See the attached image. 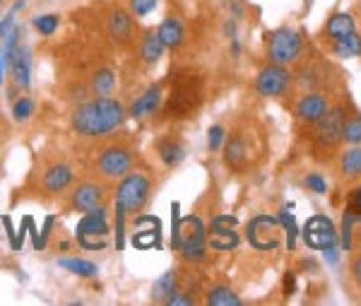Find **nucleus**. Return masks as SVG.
Listing matches in <instances>:
<instances>
[{
  "label": "nucleus",
  "mask_w": 361,
  "mask_h": 306,
  "mask_svg": "<svg viewBox=\"0 0 361 306\" xmlns=\"http://www.w3.org/2000/svg\"><path fill=\"white\" fill-rule=\"evenodd\" d=\"M75 179H77V174L70 164L53 162L48 169H44V174H41V191L46 196H60L72 189Z\"/></svg>",
  "instance_id": "10"
},
{
  "label": "nucleus",
  "mask_w": 361,
  "mask_h": 306,
  "mask_svg": "<svg viewBox=\"0 0 361 306\" xmlns=\"http://www.w3.org/2000/svg\"><path fill=\"white\" fill-rule=\"evenodd\" d=\"M325 113H328V99L320 97V94H306L296 104V116L303 123H318Z\"/></svg>",
  "instance_id": "20"
},
{
  "label": "nucleus",
  "mask_w": 361,
  "mask_h": 306,
  "mask_svg": "<svg viewBox=\"0 0 361 306\" xmlns=\"http://www.w3.org/2000/svg\"><path fill=\"white\" fill-rule=\"evenodd\" d=\"M320 128H318V143L320 145H328L332 147L340 140V133H342V123H345V111L337 106V109H332L325 113L323 118H320Z\"/></svg>",
  "instance_id": "19"
},
{
  "label": "nucleus",
  "mask_w": 361,
  "mask_h": 306,
  "mask_svg": "<svg viewBox=\"0 0 361 306\" xmlns=\"http://www.w3.org/2000/svg\"><path fill=\"white\" fill-rule=\"evenodd\" d=\"M251 160V150H248V138L241 133L231 135L224 140V162L231 169H244Z\"/></svg>",
  "instance_id": "18"
},
{
  "label": "nucleus",
  "mask_w": 361,
  "mask_h": 306,
  "mask_svg": "<svg viewBox=\"0 0 361 306\" xmlns=\"http://www.w3.org/2000/svg\"><path fill=\"white\" fill-rule=\"evenodd\" d=\"M75 239L84 251H101L109 239V212L104 205L82 212V219L75 227Z\"/></svg>",
  "instance_id": "3"
},
{
  "label": "nucleus",
  "mask_w": 361,
  "mask_h": 306,
  "mask_svg": "<svg viewBox=\"0 0 361 306\" xmlns=\"http://www.w3.org/2000/svg\"><path fill=\"white\" fill-rule=\"evenodd\" d=\"M32 27H34V32H37L39 37H51V34L58 32V27H60V17H58V15H53V13L37 15V17H34V20H32Z\"/></svg>",
  "instance_id": "32"
},
{
  "label": "nucleus",
  "mask_w": 361,
  "mask_h": 306,
  "mask_svg": "<svg viewBox=\"0 0 361 306\" xmlns=\"http://www.w3.org/2000/svg\"><path fill=\"white\" fill-rule=\"evenodd\" d=\"M303 241L306 246L315 248V251H328V248L337 246V231L335 224L330 222V217L325 215H315L303 227Z\"/></svg>",
  "instance_id": "8"
},
{
  "label": "nucleus",
  "mask_w": 361,
  "mask_h": 306,
  "mask_svg": "<svg viewBox=\"0 0 361 306\" xmlns=\"http://www.w3.org/2000/svg\"><path fill=\"white\" fill-rule=\"evenodd\" d=\"M239 217L236 215H217L210 227V243L217 251H231L239 246V234H236Z\"/></svg>",
  "instance_id": "11"
},
{
  "label": "nucleus",
  "mask_w": 361,
  "mask_h": 306,
  "mask_svg": "<svg viewBox=\"0 0 361 306\" xmlns=\"http://www.w3.org/2000/svg\"><path fill=\"white\" fill-rule=\"evenodd\" d=\"M126 217L128 212L116 203V248L118 251H123V246H126Z\"/></svg>",
  "instance_id": "37"
},
{
  "label": "nucleus",
  "mask_w": 361,
  "mask_h": 306,
  "mask_svg": "<svg viewBox=\"0 0 361 306\" xmlns=\"http://www.w3.org/2000/svg\"><path fill=\"white\" fill-rule=\"evenodd\" d=\"M303 42L301 34L289 30V27H282V30L273 32L268 39V58L275 65H289L301 56Z\"/></svg>",
  "instance_id": "5"
},
{
  "label": "nucleus",
  "mask_w": 361,
  "mask_h": 306,
  "mask_svg": "<svg viewBox=\"0 0 361 306\" xmlns=\"http://www.w3.org/2000/svg\"><path fill=\"white\" fill-rule=\"evenodd\" d=\"M58 265L77 277H97L99 275V265L92 263V260H84V258H60Z\"/></svg>",
  "instance_id": "27"
},
{
  "label": "nucleus",
  "mask_w": 361,
  "mask_h": 306,
  "mask_svg": "<svg viewBox=\"0 0 361 306\" xmlns=\"http://www.w3.org/2000/svg\"><path fill=\"white\" fill-rule=\"evenodd\" d=\"M340 172L347 179H357L361 177V147H352L345 155L340 157Z\"/></svg>",
  "instance_id": "31"
},
{
  "label": "nucleus",
  "mask_w": 361,
  "mask_h": 306,
  "mask_svg": "<svg viewBox=\"0 0 361 306\" xmlns=\"http://www.w3.org/2000/svg\"><path fill=\"white\" fill-rule=\"evenodd\" d=\"M135 155L123 145H111L97 155V174L101 179L118 181L133 169Z\"/></svg>",
  "instance_id": "6"
},
{
  "label": "nucleus",
  "mask_w": 361,
  "mask_h": 306,
  "mask_svg": "<svg viewBox=\"0 0 361 306\" xmlns=\"http://www.w3.org/2000/svg\"><path fill=\"white\" fill-rule=\"evenodd\" d=\"M284 287H287V294H294V290H296V277L294 275H287V280H284Z\"/></svg>",
  "instance_id": "45"
},
{
  "label": "nucleus",
  "mask_w": 361,
  "mask_h": 306,
  "mask_svg": "<svg viewBox=\"0 0 361 306\" xmlns=\"http://www.w3.org/2000/svg\"><path fill=\"white\" fill-rule=\"evenodd\" d=\"M25 8H27V0H15V5H13L15 13H22Z\"/></svg>",
  "instance_id": "47"
},
{
  "label": "nucleus",
  "mask_w": 361,
  "mask_h": 306,
  "mask_svg": "<svg viewBox=\"0 0 361 306\" xmlns=\"http://www.w3.org/2000/svg\"><path fill=\"white\" fill-rule=\"evenodd\" d=\"M205 302L210 306H241V297L236 292H231L229 287H212L210 292H207Z\"/></svg>",
  "instance_id": "30"
},
{
  "label": "nucleus",
  "mask_w": 361,
  "mask_h": 306,
  "mask_svg": "<svg viewBox=\"0 0 361 306\" xmlns=\"http://www.w3.org/2000/svg\"><path fill=\"white\" fill-rule=\"evenodd\" d=\"M53 224H55V215H48V217L44 219V227H41V231H39V239H37V243H34V248H37V251H44V248H46V243H48V236H51V229H53Z\"/></svg>",
  "instance_id": "38"
},
{
  "label": "nucleus",
  "mask_w": 361,
  "mask_h": 306,
  "mask_svg": "<svg viewBox=\"0 0 361 306\" xmlns=\"http://www.w3.org/2000/svg\"><path fill=\"white\" fill-rule=\"evenodd\" d=\"M335 53L340 58H354V56L361 53V37L357 32L345 34V37L335 39Z\"/></svg>",
  "instance_id": "29"
},
{
  "label": "nucleus",
  "mask_w": 361,
  "mask_h": 306,
  "mask_svg": "<svg viewBox=\"0 0 361 306\" xmlns=\"http://www.w3.org/2000/svg\"><path fill=\"white\" fill-rule=\"evenodd\" d=\"M0 222H3V227H5V236L10 239V248H13V251H20L22 241L17 239V231H15V227H13V219H10L8 215H3V219H0Z\"/></svg>",
  "instance_id": "41"
},
{
  "label": "nucleus",
  "mask_w": 361,
  "mask_h": 306,
  "mask_svg": "<svg viewBox=\"0 0 361 306\" xmlns=\"http://www.w3.org/2000/svg\"><path fill=\"white\" fill-rule=\"evenodd\" d=\"M89 87H92V92L97 94V97H106V94H111V89L116 87V72L111 70V68H99L92 75Z\"/></svg>",
  "instance_id": "28"
},
{
  "label": "nucleus",
  "mask_w": 361,
  "mask_h": 306,
  "mask_svg": "<svg viewBox=\"0 0 361 306\" xmlns=\"http://www.w3.org/2000/svg\"><path fill=\"white\" fill-rule=\"evenodd\" d=\"M157 155H159V160L164 167H178L185 157V150H183V145H180V140L166 135V138H162L159 143H157Z\"/></svg>",
  "instance_id": "23"
},
{
  "label": "nucleus",
  "mask_w": 361,
  "mask_h": 306,
  "mask_svg": "<svg viewBox=\"0 0 361 306\" xmlns=\"http://www.w3.org/2000/svg\"><path fill=\"white\" fill-rule=\"evenodd\" d=\"M104 200H106V189L101 184H94V181L77 184L70 191V208L77 210V212H89V210L104 205Z\"/></svg>",
  "instance_id": "12"
},
{
  "label": "nucleus",
  "mask_w": 361,
  "mask_h": 306,
  "mask_svg": "<svg viewBox=\"0 0 361 306\" xmlns=\"http://www.w3.org/2000/svg\"><path fill=\"white\" fill-rule=\"evenodd\" d=\"M171 246L188 263H200L207 251V231L197 215L180 217V205H171Z\"/></svg>",
  "instance_id": "2"
},
{
  "label": "nucleus",
  "mask_w": 361,
  "mask_h": 306,
  "mask_svg": "<svg viewBox=\"0 0 361 306\" xmlns=\"http://www.w3.org/2000/svg\"><path fill=\"white\" fill-rule=\"evenodd\" d=\"M128 111L111 94L77 104L70 113V126L82 138H104L126 123Z\"/></svg>",
  "instance_id": "1"
},
{
  "label": "nucleus",
  "mask_w": 361,
  "mask_h": 306,
  "mask_svg": "<svg viewBox=\"0 0 361 306\" xmlns=\"http://www.w3.org/2000/svg\"><path fill=\"white\" fill-rule=\"evenodd\" d=\"M3 3H5V0H0V5H3Z\"/></svg>",
  "instance_id": "50"
},
{
  "label": "nucleus",
  "mask_w": 361,
  "mask_h": 306,
  "mask_svg": "<svg viewBox=\"0 0 361 306\" xmlns=\"http://www.w3.org/2000/svg\"><path fill=\"white\" fill-rule=\"evenodd\" d=\"M8 34V30H5V22H3V17H0V42H3V37Z\"/></svg>",
  "instance_id": "49"
},
{
  "label": "nucleus",
  "mask_w": 361,
  "mask_h": 306,
  "mask_svg": "<svg viewBox=\"0 0 361 306\" xmlns=\"http://www.w3.org/2000/svg\"><path fill=\"white\" fill-rule=\"evenodd\" d=\"M349 208H354V210H361V186L357 191L352 193V200H349Z\"/></svg>",
  "instance_id": "44"
},
{
  "label": "nucleus",
  "mask_w": 361,
  "mask_h": 306,
  "mask_svg": "<svg viewBox=\"0 0 361 306\" xmlns=\"http://www.w3.org/2000/svg\"><path fill=\"white\" fill-rule=\"evenodd\" d=\"M200 104V94L193 89V84H178L176 89H171V97L166 99V116H185V113H190L195 109V106Z\"/></svg>",
  "instance_id": "15"
},
{
  "label": "nucleus",
  "mask_w": 361,
  "mask_h": 306,
  "mask_svg": "<svg viewBox=\"0 0 361 306\" xmlns=\"http://www.w3.org/2000/svg\"><path fill=\"white\" fill-rule=\"evenodd\" d=\"M150 193H152V181L147 174L128 172L123 179H118L116 203L128 215H138L150 203Z\"/></svg>",
  "instance_id": "4"
},
{
  "label": "nucleus",
  "mask_w": 361,
  "mask_h": 306,
  "mask_svg": "<svg viewBox=\"0 0 361 306\" xmlns=\"http://www.w3.org/2000/svg\"><path fill=\"white\" fill-rule=\"evenodd\" d=\"M303 186H306L308 191H313V193L323 196L325 191H328V184H325V179L320 177V174H308L306 179H303Z\"/></svg>",
  "instance_id": "40"
},
{
  "label": "nucleus",
  "mask_w": 361,
  "mask_h": 306,
  "mask_svg": "<svg viewBox=\"0 0 361 306\" xmlns=\"http://www.w3.org/2000/svg\"><path fill=\"white\" fill-rule=\"evenodd\" d=\"M280 227L284 229V234H287V246L294 248V246H296L298 229H296V219H294V215L289 212V208H284V210L280 212Z\"/></svg>",
  "instance_id": "35"
},
{
  "label": "nucleus",
  "mask_w": 361,
  "mask_h": 306,
  "mask_svg": "<svg viewBox=\"0 0 361 306\" xmlns=\"http://www.w3.org/2000/svg\"><path fill=\"white\" fill-rule=\"evenodd\" d=\"M162 109V87L159 84H152V87L145 89L143 97H138L128 109V118L133 121H140L145 116H155L157 111Z\"/></svg>",
  "instance_id": "17"
},
{
  "label": "nucleus",
  "mask_w": 361,
  "mask_h": 306,
  "mask_svg": "<svg viewBox=\"0 0 361 306\" xmlns=\"http://www.w3.org/2000/svg\"><path fill=\"white\" fill-rule=\"evenodd\" d=\"M224 140H227V128H224L222 123H214V126L207 130V147H210V152L222 150Z\"/></svg>",
  "instance_id": "36"
},
{
  "label": "nucleus",
  "mask_w": 361,
  "mask_h": 306,
  "mask_svg": "<svg viewBox=\"0 0 361 306\" xmlns=\"http://www.w3.org/2000/svg\"><path fill=\"white\" fill-rule=\"evenodd\" d=\"M178 290V275L176 270H166L164 275H159L155 280V287H152V299L155 302H162L164 304L173 292Z\"/></svg>",
  "instance_id": "25"
},
{
  "label": "nucleus",
  "mask_w": 361,
  "mask_h": 306,
  "mask_svg": "<svg viewBox=\"0 0 361 306\" xmlns=\"http://www.w3.org/2000/svg\"><path fill=\"white\" fill-rule=\"evenodd\" d=\"M224 34H227V37H231V39H236V25H234V20L227 22V27H224Z\"/></svg>",
  "instance_id": "46"
},
{
  "label": "nucleus",
  "mask_w": 361,
  "mask_h": 306,
  "mask_svg": "<svg viewBox=\"0 0 361 306\" xmlns=\"http://www.w3.org/2000/svg\"><path fill=\"white\" fill-rule=\"evenodd\" d=\"M280 219L270 217V215H258L246 227V239L258 251H275L280 246Z\"/></svg>",
  "instance_id": "7"
},
{
  "label": "nucleus",
  "mask_w": 361,
  "mask_h": 306,
  "mask_svg": "<svg viewBox=\"0 0 361 306\" xmlns=\"http://www.w3.org/2000/svg\"><path fill=\"white\" fill-rule=\"evenodd\" d=\"M164 44L159 42V37L155 32L145 34L143 44H140V58H143L145 65H157L162 60V56H164Z\"/></svg>",
  "instance_id": "24"
},
{
  "label": "nucleus",
  "mask_w": 361,
  "mask_h": 306,
  "mask_svg": "<svg viewBox=\"0 0 361 306\" xmlns=\"http://www.w3.org/2000/svg\"><path fill=\"white\" fill-rule=\"evenodd\" d=\"M291 84V75L284 65H268L258 72L256 77V92L261 94L263 99H275L282 97L287 92V87Z\"/></svg>",
  "instance_id": "9"
},
{
  "label": "nucleus",
  "mask_w": 361,
  "mask_h": 306,
  "mask_svg": "<svg viewBox=\"0 0 361 306\" xmlns=\"http://www.w3.org/2000/svg\"><path fill=\"white\" fill-rule=\"evenodd\" d=\"M32 51L29 46L25 44H17V49L13 51L8 60V68H10V77H13V84L22 92L32 87Z\"/></svg>",
  "instance_id": "13"
},
{
  "label": "nucleus",
  "mask_w": 361,
  "mask_h": 306,
  "mask_svg": "<svg viewBox=\"0 0 361 306\" xmlns=\"http://www.w3.org/2000/svg\"><path fill=\"white\" fill-rule=\"evenodd\" d=\"M325 32H328L332 39H340V37H345V34L357 32V22H354V17L349 13H337L328 20Z\"/></svg>",
  "instance_id": "26"
},
{
  "label": "nucleus",
  "mask_w": 361,
  "mask_h": 306,
  "mask_svg": "<svg viewBox=\"0 0 361 306\" xmlns=\"http://www.w3.org/2000/svg\"><path fill=\"white\" fill-rule=\"evenodd\" d=\"M340 140H345V143H349V145H359L361 143V116L345 118Z\"/></svg>",
  "instance_id": "34"
},
{
  "label": "nucleus",
  "mask_w": 361,
  "mask_h": 306,
  "mask_svg": "<svg viewBox=\"0 0 361 306\" xmlns=\"http://www.w3.org/2000/svg\"><path fill=\"white\" fill-rule=\"evenodd\" d=\"M37 111V104H34L32 97H17L13 101V118L17 123H27Z\"/></svg>",
  "instance_id": "33"
},
{
  "label": "nucleus",
  "mask_w": 361,
  "mask_h": 306,
  "mask_svg": "<svg viewBox=\"0 0 361 306\" xmlns=\"http://www.w3.org/2000/svg\"><path fill=\"white\" fill-rule=\"evenodd\" d=\"M135 234L133 246L135 248H162V222L152 215H143L135 219Z\"/></svg>",
  "instance_id": "14"
},
{
  "label": "nucleus",
  "mask_w": 361,
  "mask_h": 306,
  "mask_svg": "<svg viewBox=\"0 0 361 306\" xmlns=\"http://www.w3.org/2000/svg\"><path fill=\"white\" fill-rule=\"evenodd\" d=\"M342 248L347 253L361 251V210L349 208L342 217Z\"/></svg>",
  "instance_id": "16"
},
{
  "label": "nucleus",
  "mask_w": 361,
  "mask_h": 306,
  "mask_svg": "<svg viewBox=\"0 0 361 306\" xmlns=\"http://www.w3.org/2000/svg\"><path fill=\"white\" fill-rule=\"evenodd\" d=\"M106 30H109V37L118 44H126L133 34V20L126 10H111L109 17H106Z\"/></svg>",
  "instance_id": "21"
},
{
  "label": "nucleus",
  "mask_w": 361,
  "mask_h": 306,
  "mask_svg": "<svg viewBox=\"0 0 361 306\" xmlns=\"http://www.w3.org/2000/svg\"><path fill=\"white\" fill-rule=\"evenodd\" d=\"M352 275H354V280H357V285L361 287V251H359V256L352 265Z\"/></svg>",
  "instance_id": "43"
},
{
  "label": "nucleus",
  "mask_w": 361,
  "mask_h": 306,
  "mask_svg": "<svg viewBox=\"0 0 361 306\" xmlns=\"http://www.w3.org/2000/svg\"><path fill=\"white\" fill-rule=\"evenodd\" d=\"M166 306H190L193 304V297H185V294H178V290L171 294V297L164 302Z\"/></svg>",
  "instance_id": "42"
},
{
  "label": "nucleus",
  "mask_w": 361,
  "mask_h": 306,
  "mask_svg": "<svg viewBox=\"0 0 361 306\" xmlns=\"http://www.w3.org/2000/svg\"><path fill=\"white\" fill-rule=\"evenodd\" d=\"M157 37H159V42L164 44V49H178L185 37L183 22H180L178 17H166V20L159 25V30H157Z\"/></svg>",
  "instance_id": "22"
},
{
  "label": "nucleus",
  "mask_w": 361,
  "mask_h": 306,
  "mask_svg": "<svg viewBox=\"0 0 361 306\" xmlns=\"http://www.w3.org/2000/svg\"><path fill=\"white\" fill-rule=\"evenodd\" d=\"M128 5L135 17H147L157 8V0H128Z\"/></svg>",
  "instance_id": "39"
},
{
  "label": "nucleus",
  "mask_w": 361,
  "mask_h": 306,
  "mask_svg": "<svg viewBox=\"0 0 361 306\" xmlns=\"http://www.w3.org/2000/svg\"><path fill=\"white\" fill-rule=\"evenodd\" d=\"M5 84V63L0 60V87Z\"/></svg>",
  "instance_id": "48"
}]
</instances>
